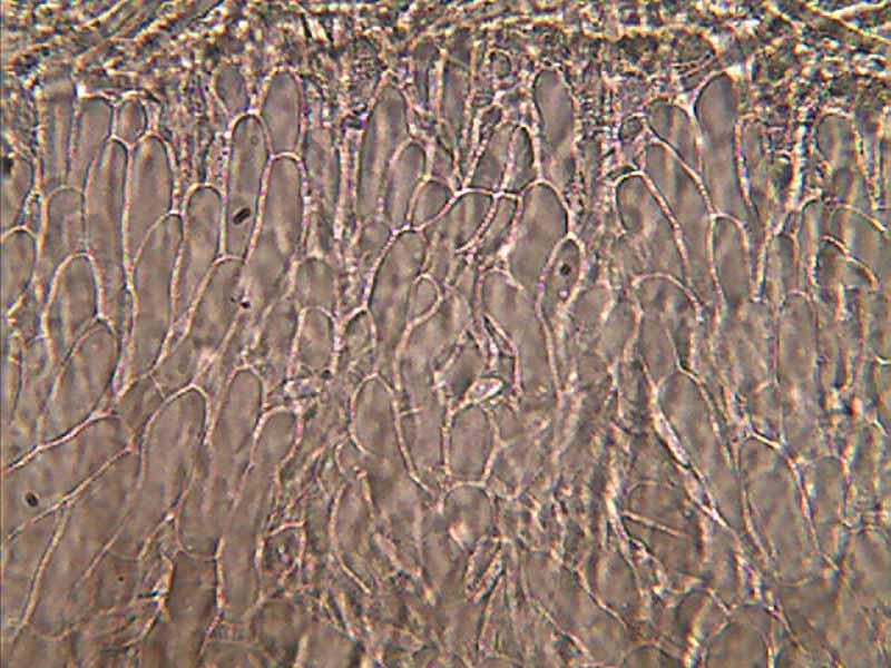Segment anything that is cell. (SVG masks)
<instances>
[{"mask_svg":"<svg viewBox=\"0 0 891 668\" xmlns=\"http://www.w3.org/2000/svg\"><path fill=\"white\" fill-rule=\"evenodd\" d=\"M242 265H216L178 340L164 353L151 375L167 399L194 386L228 341L241 308Z\"/></svg>","mask_w":891,"mask_h":668,"instance_id":"cell-2","label":"cell"},{"mask_svg":"<svg viewBox=\"0 0 891 668\" xmlns=\"http://www.w3.org/2000/svg\"><path fill=\"white\" fill-rule=\"evenodd\" d=\"M1 401L3 419H11L21 389L25 371V344L1 322Z\"/></svg>","mask_w":891,"mask_h":668,"instance_id":"cell-9","label":"cell"},{"mask_svg":"<svg viewBox=\"0 0 891 668\" xmlns=\"http://www.w3.org/2000/svg\"><path fill=\"white\" fill-rule=\"evenodd\" d=\"M125 344L102 316L61 364L45 421L57 433L111 402Z\"/></svg>","mask_w":891,"mask_h":668,"instance_id":"cell-3","label":"cell"},{"mask_svg":"<svg viewBox=\"0 0 891 668\" xmlns=\"http://www.w3.org/2000/svg\"><path fill=\"white\" fill-rule=\"evenodd\" d=\"M100 317L97 275L86 254L76 256L58 273L45 308L43 337L59 369Z\"/></svg>","mask_w":891,"mask_h":668,"instance_id":"cell-4","label":"cell"},{"mask_svg":"<svg viewBox=\"0 0 891 668\" xmlns=\"http://www.w3.org/2000/svg\"><path fill=\"white\" fill-rule=\"evenodd\" d=\"M183 233L179 217H166L149 234L129 267L131 324L112 400L128 383L150 374L166 351L174 327Z\"/></svg>","mask_w":891,"mask_h":668,"instance_id":"cell-1","label":"cell"},{"mask_svg":"<svg viewBox=\"0 0 891 668\" xmlns=\"http://www.w3.org/2000/svg\"><path fill=\"white\" fill-rule=\"evenodd\" d=\"M45 308V304L32 286L13 310L7 316L1 317V322L6 323L26 345L43 336Z\"/></svg>","mask_w":891,"mask_h":668,"instance_id":"cell-10","label":"cell"},{"mask_svg":"<svg viewBox=\"0 0 891 668\" xmlns=\"http://www.w3.org/2000/svg\"><path fill=\"white\" fill-rule=\"evenodd\" d=\"M219 226L215 208L195 204L184 226L175 279L174 327L166 350L184 332L200 292L218 263Z\"/></svg>","mask_w":891,"mask_h":668,"instance_id":"cell-5","label":"cell"},{"mask_svg":"<svg viewBox=\"0 0 891 668\" xmlns=\"http://www.w3.org/2000/svg\"><path fill=\"white\" fill-rule=\"evenodd\" d=\"M82 254H86V216L77 205L52 207L38 245V269L33 284L45 306L60 269Z\"/></svg>","mask_w":891,"mask_h":668,"instance_id":"cell-6","label":"cell"},{"mask_svg":"<svg viewBox=\"0 0 891 668\" xmlns=\"http://www.w3.org/2000/svg\"><path fill=\"white\" fill-rule=\"evenodd\" d=\"M167 400L150 373L128 383L110 402V406L115 415L134 422L158 413Z\"/></svg>","mask_w":891,"mask_h":668,"instance_id":"cell-8","label":"cell"},{"mask_svg":"<svg viewBox=\"0 0 891 668\" xmlns=\"http://www.w3.org/2000/svg\"><path fill=\"white\" fill-rule=\"evenodd\" d=\"M38 269V244L27 230L3 237L1 257V317L7 316L33 286Z\"/></svg>","mask_w":891,"mask_h":668,"instance_id":"cell-7","label":"cell"}]
</instances>
